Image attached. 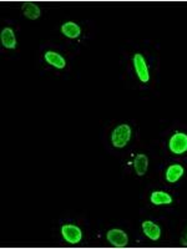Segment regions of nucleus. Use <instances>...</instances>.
I'll use <instances>...</instances> for the list:
<instances>
[{"instance_id": "obj_11", "label": "nucleus", "mask_w": 187, "mask_h": 249, "mask_svg": "<svg viewBox=\"0 0 187 249\" xmlns=\"http://www.w3.org/2000/svg\"><path fill=\"white\" fill-rule=\"evenodd\" d=\"M133 171L139 177H144L149 168V157L145 153H137L133 159Z\"/></svg>"}, {"instance_id": "obj_1", "label": "nucleus", "mask_w": 187, "mask_h": 249, "mask_svg": "<svg viewBox=\"0 0 187 249\" xmlns=\"http://www.w3.org/2000/svg\"><path fill=\"white\" fill-rule=\"evenodd\" d=\"M132 136V128L128 124H120L111 132V144L115 148H124L128 146Z\"/></svg>"}, {"instance_id": "obj_13", "label": "nucleus", "mask_w": 187, "mask_h": 249, "mask_svg": "<svg viewBox=\"0 0 187 249\" xmlns=\"http://www.w3.org/2000/svg\"><path fill=\"white\" fill-rule=\"evenodd\" d=\"M21 12H23L24 17L30 20H37L41 17V9H40V6L35 3H30V1L23 4Z\"/></svg>"}, {"instance_id": "obj_5", "label": "nucleus", "mask_w": 187, "mask_h": 249, "mask_svg": "<svg viewBox=\"0 0 187 249\" xmlns=\"http://www.w3.org/2000/svg\"><path fill=\"white\" fill-rule=\"evenodd\" d=\"M106 239L111 246L116 248H125L129 244V235L125 231L119 228H112L106 233Z\"/></svg>"}, {"instance_id": "obj_14", "label": "nucleus", "mask_w": 187, "mask_h": 249, "mask_svg": "<svg viewBox=\"0 0 187 249\" xmlns=\"http://www.w3.org/2000/svg\"><path fill=\"white\" fill-rule=\"evenodd\" d=\"M180 242H181L182 246H186L187 247V227H186V228H185L184 233H182L181 239H180Z\"/></svg>"}, {"instance_id": "obj_8", "label": "nucleus", "mask_w": 187, "mask_h": 249, "mask_svg": "<svg viewBox=\"0 0 187 249\" xmlns=\"http://www.w3.org/2000/svg\"><path fill=\"white\" fill-rule=\"evenodd\" d=\"M0 41H1V45L5 49H8V50H14V49H17V35H15L14 30L10 26H6V28H4L1 30V33H0Z\"/></svg>"}, {"instance_id": "obj_3", "label": "nucleus", "mask_w": 187, "mask_h": 249, "mask_svg": "<svg viewBox=\"0 0 187 249\" xmlns=\"http://www.w3.org/2000/svg\"><path fill=\"white\" fill-rule=\"evenodd\" d=\"M132 65L140 81L142 84H148L150 81V70H149L148 62H146L144 55L140 54V53H136V54L133 55Z\"/></svg>"}, {"instance_id": "obj_7", "label": "nucleus", "mask_w": 187, "mask_h": 249, "mask_svg": "<svg viewBox=\"0 0 187 249\" xmlns=\"http://www.w3.org/2000/svg\"><path fill=\"white\" fill-rule=\"evenodd\" d=\"M184 175H185L184 166L180 163H172L166 168V171H165V179L171 184L177 183V182L182 178V176Z\"/></svg>"}, {"instance_id": "obj_10", "label": "nucleus", "mask_w": 187, "mask_h": 249, "mask_svg": "<svg viewBox=\"0 0 187 249\" xmlns=\"http://www.w3.org/2000/svg\"><path fill=\"white\" fill-rule=\"evenodd\" d=\"M60 31L68 39H77L81 35V26L75 21H66L60 26Z\"/></svg>"}, {"instance_id": "obj_6", "label": "nucleus", "mask_w": 187, "mask_h": 249, "mask_svg": "<svg viewBox=\"0 0 187 249\" xmlns=\"http://www.w3.org/2000/svg\"><path fill=\"white\" fill-rule=\"evenodd\" d=\"M141 231L144 233V235L146 238H149L150 241L152 242H157L161 238L162 234V231H161V227L159 226L157 223H155L153 221H144L141 223Z\"/></svg>"}, {"instance_id": "obj_4", "label": "nucleus", "mask_w": 187, "mask_h": 249, "mask_svg": "<svg viewBox=\"0 0 187 249\" xmlns=\"http://www.w3.org/2000/svg\"><path fill=\"white\" fill-rule=\"evenodd\" d=\"M60 232L64 241L68 242L69 244H77L82 239V231L76 224H64Z\"/></svg>"}, {"instance_id": "obj_2", "label": "nucleus", "mask_w": 187, "mask_h": 249, "mask_svg": "<svg viewBox=\"0 0 187 249\" xmlns=\"http://www.w3.org/2000/svg\"><path fill=\"white\" fill-rule=\"evenodd\" d=\"M168 150L172 155L182 156L187 152V133L175 132L168 140Z\"/></svg>"}, {"instance_id": "obj_12", "label": "nucleus", "mask_w": 187, "mask_h": 249, "mask_svg": "<svg viewBox=\"0 0 187 249\" xmlns=\"http://www.w3.org/2000/svg\"><path fill=\"white\" fill-rule=\"evenodd\" d=\"M150 202L153 206H168L172 204V196L166 191H153L150 195Z\"/></svg>"}, {"instance_id": "obj_9", "label": "nucleus", "mask_w": 187, "mask_h": 249, "mask_svg": "<svg viewBox=\"0 0 187 249\" xmlns=\"http://www.w3.org/2000/svg\"><path fill=\"white\" fill-rule=\"evenodd\" d=\"M44 59L48 62V65L53 66V68L57 69V70H62V69H65L66 66L65 57L62 56L61 54H59L57 51L48 50L45 54H44Z\"/></svg>"}]
</instances>
